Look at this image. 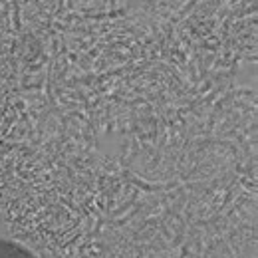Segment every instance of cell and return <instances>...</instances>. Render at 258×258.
I'll return each instance as SVG.
<instances>
[{"mask_svg":"<svg viewBox=\"0 0 258 258\" xmlns=\"http://www.w3.org/2000/svg\"><path fill=\"white\" fill-rule=\"evenodd\" d=\"M0 258H36L26 248L14 244V242H8V240H2L0 238Z\"/></svg>","mask_w":258,"mask_h":258,"instance_id":"cell-1","label":"cell"}]
</instances>
